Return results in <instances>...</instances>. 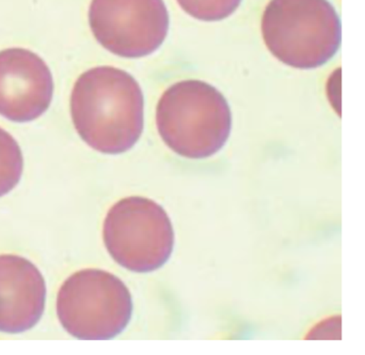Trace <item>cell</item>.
<instances>
[{"instance_id":"cell-1","label":"cell","mask_w":365,"mask_h":355,"mask_svg":"<svg viewBox=\"0 0 365 355\" xmlns=\"http://www.w3.org/2000/svg\"><path fill=\"white\" fill-rule=\"evenodd\" d=\"M71 116L91 149L118 155L130 151L144 128V96L135 79L118 68L87 70L71 94Z\"/></svg>"},{"instance_id":"cell-2","label":"cell","mask_w":365,"mask_h":355,"mask_svg":"<svg viewBox=\"0 0 365 355\" xmlns=\"http://www.w3.org/2000/svg\"><path fill=\"white\" fill-rule=\"evenodd\" d=\"M158 131L173 151L204 159L223 149L232 119L224 96L198 80L181 81L162 95L157 106Z\"/></svg>"},{"instance_id":"cell-3","label":"cell","mask_w":365,"mask_h":355,"mask_svg":"<svg viewBox=\"0 0 365 355\" xmlns=\"http://www.w3.org/2000/svg\"><path fill=\"white\" fill-rule=\"evenodd\" d=\"M262 33L273 56L296 69L324 65L341 46V22L328 0H271Z\"/></svg>"},{"instance_id":"cell-4","label":"cell","mask_w":365,"mask_h":355,"mask_svg":"<svg viewBox=\"0 0 365 355\" xmlns=\"http://www.w3.org/2000/svg\"><path fill=\"white\" fill-rule=\"evenodd\" d=\"M133 311L131 293L116 276L83 269L70 276L57 296L63 329L78 339L108 340L123 333Z\"/></svg>"},{"instance_id":"cell-5","label":"cell","mask_w":365,"mask_h":355,"mask_svg":"<svg viewBox=\"0 0 365 355\" xmlns=\"http://www.w3.org/2000/svg\"><path fill=\"white\" fill-rule=\"evenodd\" d=\"M106 249L121 266L150 273L172 256L175 232L165 209L150 199L129 196L108 211L104 221Z\"/></svg>"},{"instance_id":"cell-6","label":"cell","mask_w":365,"mask_h":355,"mask_svg":"<svg viewBox=\"0 0 365 355\" xmlns=\"http://www.w3.org/2000/svg\"><path fill=\"white\" fill-rule=\"evenodd\" d=\"M89 25L96 40L125 59H140L158 50L168 36L163 0H93Z\"/></svg>"},{"instance_id":"cell-7","label":"cell","mask_w":365,"mask_h":355,"mask_svg":"<svg viewBox=\"0 0 365 355\" xmlns=\"http://www.w3.org/2000/svg\"><path fill=\"white\" fill-rule=\"evenodd\" d=\"M54 93L46 61L26 49L0 52V115L16 123L36 121L50 108Z\"/></svg>"},{"instance_id":"cell-8","label":"cell","mask_w":365,"mask_h":355,"mask_svg":"<svg viewBox=\"0 0 365 355\" xmlns=\"http://www.w3.org/2000/svg\"><path fill=\"white\" fill-rule=\"evenodd\" d=\"M46 297V281L35 264L16 254L0 256V331L33 329L43 314Z\"/></svg>"},{"instance_id":"cell-9","label":"cell","mask_w":365,"mask_h":355,"mask_svg":"<svg viewBox=\"0 0 365 355\" xmlns=\"http://www.w3.org/2000/svg\"><path fill=\"white\" fill-rule=\"evenodd\" d=\"M24 159L18 142L0 128V198L9 194L21 181Z\"/></svg>"},{"instance_id":"cell-10","label":"cell","mask_w":365,"mask_h":355,"mask_svg":"<svg viewBox=\"0 0 365 355\" xmlns=\"http://www.w3.org/2000/svg\"><path fill=\"white\" fill-rule=\"evenodd\" d=\"M242 0H177L192 18L206 22L224 20L232 16Z\"/></svg>"}]
</instances>
